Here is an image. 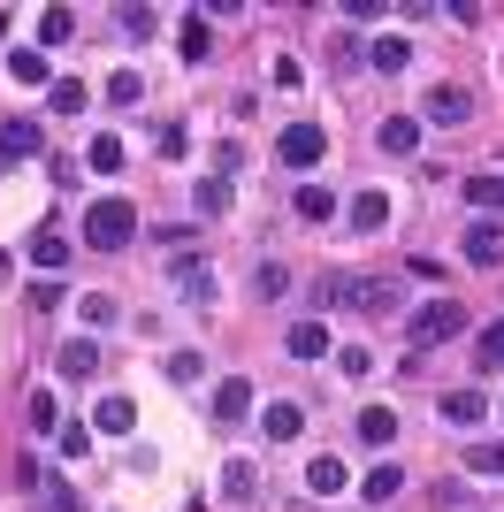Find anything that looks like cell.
<instances>
[{"instance_id": "obj_33", "label": "cell", "mask_w": 504, "mask_h": 512, "mask_svg": "<svg viewBox=\"0 0 504 512\" xmlns=\"http://www.w3.org/2000/svg\"><path fill=\"white\" fill-rule=\"evenodd\" d=\"M107 100H115V107H138V100H146V77H138V69H115V77H107Z\"/></svg>"}, {"instance_id": "obj_30", "label": "cell", "mask_w": 504, "mask_h": 512, "mask_svg": "<svg viewBox=\"0 0 504 512\" xmlns=\"http://www.w3.org/2000/svg\"><path fill=\"white\" fill-rule=\"evenodd\" d=\"M191 207L199 214H230V184H222V176H199V184H191Z\"/></svg>"}, {"instance_id": "obj_6", "label": "cell", "mask_w": 504, "mask_h": 512, "mask_svg": "<svg viewBox=\"0 0 504 512\" xmlns=\"http://www.w3.org/2000/svg\"><path fill=\"white\" fill-rule=\"evenodd\" d=\"M252 398H260V390H252L245 375H222V383H214V421H222V428L252 421Z\"/></svg>"}, {"instance_id": "obj_24", "label": "cell", "mask_w": 504, "mask_h": 512, "mask_svg": "<svg viewBox=\"0 0 504 512\" xmlns=\"http://www.w3.org/2000/svg\"><path fill=\"white\" fill-rule=\"evenodd\" d=\"M291 214H298V222H306V230H314V222H329V214H336V192H321V184H306V192L291 199Z\"/></svg>"}, {"instance_id": "obj_18", "label": "cell", "mask_w": 504, "mask_h": 512, "mask_svg": "<svg viewBox=\"0 0 504 512\" xmlns=\"http://www.w3.org/2000/svg\"><path fill=\"white\" fill-rule=\"evenodd\" d=\"M130 421H138L130 398H100V406H92V436H130Z\"/></svg>"}, {"instance_id": "obj_43", "label": "cell", "mask_w": 504, "mask_h": 512, "mask_svg": "<svg viewBox=\"0 0 504 512\" xmlns=\"http://www.w3.org/2000/svg\"><path fill=\"white\" fill-rule=\"evenodd\" d=\"M237 169H245V146H214V176H222V184H230Z\"/></svg>"}, {"instance_id": "obj_11", "label": "cell", "mask_w": 504, "mask_h": 512, "mask_svg": "<svg viewBox=\"0 0 504 512\" xmlns=\"http://www.w3.org/2000/svg\"><path fill=\"white\" fill-rule=\"evenodd\" d=\"M466 260H474V268H504V230L497 222H474V230H466V245H459Z\"/></svg>"}, {"instance_id": "obj_29", "label": "cell", "mask_w": 504, "mask_h": 512, "mask_svg": "<svg viewBox=\"0 0 504 512\" xmlns=\"http://www.w3.org/2000/svg\"><path fill=\"white\" fill-rule=\"evenodd\" d=\"M84 161H92V169H100V176H115V169H123V161H130V153H123V138L107 130V138H92V146H84Z\"/></svg>"}, {"instance_id": "obj_37", "label": "cell", "mask_w": 504, "mask_h": 512, "mask_svg": "<svg viewBox=\"0 0 504 512\" xmlns=\"http://www.w3.org/2000/svg\"><path fill=\"white\" fill-rule=\"evenodd\" d=\"M115 23H123V39L138 46V39H153V23H161V16H153V8H123Z\"/></svg>"}, {"instance_id": "obj_40", "label": "cell", "mask_w": 504, "mask_h": 512, "mask_svg": "<svg viewBox=\"0 0 504 512\" xmlns=\"http://www.w3.org/2000/svg\"><path fill=\"white\" fill-rule=\"evenodd\" d=\"M31 428H62V406H54V390H31Z\"/></svg>"}, {"instance_id": "obj_5", "label": "cell", "mask_w": 504, "mask_h": 512, "mask_svg": "<svg viewBox=\"0 0 504 512\" xmlns=\"http://www.w3.org/2000/svg\"><path fill=\"white\" fill-rule=\"evenodd\" d=\"M321 153H329V138H321V123H291L283 138H275V161L283 169H314Z\"/></svg>"}, {"instance_id": "obj_26", "label": "cell", "mask_w": 504, "mask_h": 512, "mask_svg": "<svg viewBox=\"0 0 504 512\" xmlns=\"http://www.w3.org/2000/svg\"><path fill=\"white\" fill-rule=\"evenodd\" d=\"M344 482H352V474H344V459H314V467H306V490H314V497H336Z\"/></svg>"}, {"instance_id": "obj_8", "label": "cell", "mask_w": 504, "mask_h": 512, "mask_svg": "<svg viewBox=\"0 0 504 512\" xmlns=\"http://www.w3.org/2000/svg\"><path fill=\"white\" fill-rule=\"evenodd\" d=\"M168 291H176L184 306H207L214 299V268L207 260H176V268H168Z\"/></svg>"}, {"instance_id": "obj_16", "label": "cell", "mask_w": 504, "mask_h": 512, "mask_svg": "<svg viewBox=\"0 0 504 512\" xmlns=\"http://www.w3.org/2000/svg\"><path fill=\"white\" fill-rule=\"evenodd\" d=\"M398 490H405V467H390V459L359 474V497H367V505H390V497H398Z\"/></svg>"}, {"instance_id": "obj_10", "label": "cell", "mask_w": 504, "mask_h": 512, "mask_svg": "<svg viewBox=\"0 0 504 512\" xmlns=\"http://www.w3.org/2000/svg\"><path fill=\"white\" fill-rule=\"evenodd\" d=\"M39 153V123L31 115H0V161H31Z\"/></svg>"}, {"instance_id": "obj_31", "label": "cell", "mask_w": 504, "mask_h": 512, "mask_svg": "<svg viewBox=\"0 0 504 512\" xmlns=\"http://www.w3.org/2000/svg\"><path fill=\"white\" fill-rule=\"evenodd\" d=\"M31 260H39V268H69V237L62 230H39V237H31Z\"/></svg>"}, {"instance_id": "obj_19", "label": "cell", "mask_w": 504, "mask_h": 512, "mask_svg": "<svg viewBox=\"0 0 504 512\" xmlns=\"http://www.w3.org/2000/svg\"><path fill=\"white\" fill-rule=\"evenodd\" d=\"M382 153H420V115H390V123L375 130Z\"/></svg>"}, {"instance_id": "obj_38", "label": "cell", "mask_w": 504, "mask_h": 512, "mask_svg": "<svg viewBox=\"0 0 504 512\" xmlns=\"http://www.w3.org/2000/svg\"><path fill=\"white\" fill-rule=\"evenodd\" d=\"M336 367H344V375H352V383H359V375L375 367V352H367V344H336Z\"/></svg>"}, {"instance_id": "obj_23", "label": "cell", "mask_w": 504, "mask_h": 512, "mask_svg": "<svg viewBox=\"0 0 504 512\" xmlns=\"http://www.w3.org/2000/svg\"><path fill=\"white\" fill-rule=\"evenodd\" d=\"M466 474H474V482H504V436H497V444H474V451H466Z\"/></svg>"}, {"instance_id": "obj_15", "label": "cell", "mask_w": 504, "mask_h": 512, "mask_svg": "<svg viewBox=\"0 0 504 512\" xmlns=\"http://www.w3.org/2000/svg\"><path fill=\"white\" fill-rule=\"evenodd\" d=\"M344 222H352V230H367V237L390 230V192H359L352 207H344Z\"/></svg>"}, {"instance_id": "obj_39", "label": "cell", "mask_w": 504, "mask_h": 512, "mask_svg": "<svg viewBox=\"0 0 504 512\" xmlns=\"http://www.w3.org/2000/svg\"><path fill=\"white\" fill-rule=\"evenodd\" d=\"M474 352H482V367H504V314L482 329V344H474Z\"/></svg>"}, {"instance_id": "obj_3", "label": "cell", "mask_w": 504, "mask_h": 512, "mask_svg": "<svg viewBox=\"0 0 504 512\" xmlns=\"http://www.w3.org/2000/svg\"><path fill=\"white\" fill-rule=\"evenodd\" d=\"M459 329H466V306H459V299H428V306L413 314V344H420V352H436V344H451Z\"/></svg>"}, {"instance_id": "obj_1", "label": "cell", "mask_w": 504, "mask_h": 512, "mask_svg": "<svg viewBox=\"0 0 504 512\" xmlns=\"http://www.w3.org/2000/svg\"><path fill=\"white\" fill-rule=\"evenodd\" d=\"M314 299H321V306H344V314L382 321L390 306H398V276H352V268H329Z\"/></svg>"}, {"instance_id": "obj_41", "label": "cell", "mask_w": 504, "mask_h": 512, "mask_svg": "<svg viewBox=\"0 0 504 512\" xmlns=\"http://www.w3.org/2000/svg\"><path fill=\"white\" fill-rule=\"evenodd\" d=\"M222 497H252V467H245V459H230V467H222Z\"/></svg>"}, {"instance_id": "obj_36", "label": "cell", "mask_w": 504, "mask_h": 512, "mask_svg": "<svg viewBox=\"0 0 504 512\" xmlns=\"http://www.w3.org/2000/svg\"><path fill=\"white\" fill-rule=\"evenodd\" d=\"M39 512H84V505H77V490H69V482H54V474H46V490H39Z\"/></svg>"}, {"instance_id": "obj_42", "label": "cell", "mask_w": 504, "mask_h": 512, "mask_svg": "<svg viewBox=\"0 0 504 512\" xmlns=\"http://www.w3.org/2000/svg\"><path fill=\"white\" fill-rule=\"evenodd\" d=\"M153 146H161L168 161H184V123H161V130H153Z\"/></svg>"}, {"instance_id": "obj_17", "label": "cell", "mask_w": 504, "mask_h": 512, "mask_svg": "<svg viewBox=\"0 0 504 512\" xmlns=\"http://www.w3.org/2000/svg\"><path fill=\"white\" fill-rule=\"evenodd\" d=\"M176 54H184V69H199L214 54V31H207V16H184V31H176Z\"/></svg>"}, {"instance_id": "obj_25", "label": "cell", "mask_w": 504, "mask_h": 512, "mask_svg": "<svg viewBox=\"0 0 504 512\" xmlns=\"http://www.w3.org/2000/svg\"><path fill=\"white\" fill-rule=\"evenodd\" d=\"M405 62H413V46H405V39H375V46H367V69H382V77H398Z\"/></svg>"}, {"instance_id": "obj_32", "label": "cell", "mask_w": 504, "mask_h": 512, "mask_svg": "<svg viewBox=\"0 0 504 512\" xmlns=\"http://www.w3.org/2000/svg\"><path fill=\"white\" fill-rule=\"evenodd\" d=\"M46 107H54V115H84V85L77 77H54V85H46Z\"/></svg>"}, {"instance_id": "obj_27", "label": "cell", "mask_w": 504, "mask_h": 512, "mask_svg": "<svg viewBox=\"0 0 504 512\" xmlns=\"http://www.w3.org/2000/svg\"><path fill=\"white\" fill-rule=\"evenodd\" d=\"M283 291H291V268H283V260H260V268H252V299H283Z\"/></svg>"}, {"instance_id": "obj_34", "label": "cell", "mask_w": 504, "mask_h": 512, "mask_svg": "<svg viewBox=\"0 0 504 512\" xmlns=\"http://www.w3.org/2000/svg\"><path fill=\"white\" fill-rule=\"evenodd\" d=\"M77 321H84V329H107V321H115V299H107V291H84V299H77Z\"/></svg>"}, {"instance_id": "obj_13", "label": "cell", "mask_w": 504, "mask_h": 512, "mask_svg": "<svg viewBox=\"0 0 504 512\" xmlns=\"http://www.w3.org/2000/svg\"><path fill=\"white\" fill-rule=\"evenodd\" d=\"M359 444L390 451V444H398V413H390V406H359Z\"/></svg>"}, {"instance_id": "obj_28", "label": "cell", "mask_w": 504, "mask_h": 512, "mask_svg": "<svg viewBox=\"0 0 504 512\" xmlns=\"http://www.w3.org/2000/svg\"><path fill=\"white\" fill-rule=\"evenodd\" d=\"M69 39H77V16H69V8H46L39 16V54L46 46H69Z\"/></svg>"}, {"instance_id": "obj_7", "label": "cell", "mask_w": 504, "mask_h": 512, "mask_svg": "<svg viewBox=\"0 0 504 512\" xmlns=\"http://www.w3.org/2000/svg\"><path fill=\"white\" fill-rule=\"evenodd\" d=\"M298 428H306V406H298V398H268V406H260V436H268V444H298Z\"/></svg>"}, {"instance_id": "obj_35", "label": "cell", "mask_w": 504, "mask_h": 512, "mask_svg": "<svg viewBox=\"0 0 504 512\" xmlns=\"http://www.w3.org/2000/svg\"><path fill=\"white\" fill-rule=\"evenodd\" d=\"M54 444H62V459H84V451H92V421H62Z\"/></svg>"}, {"instance_id": "obj_2", "label": "cell", "mask_w": 504, "mask_h": 512, "mask_svg": "<svg viewBox=\"0 0 504 512\" xmlns=\"http://www.w3.org/2000/svg\"><path fill=\"white\" fill-rule=\"evenodd\" d=\"M130 237H138L130 199H92V207H84V245H92V253H123Z\"/></svg>"}, {"instance_id": "obj_21", "label": "cell", "mask_w": 504, "mask_h": 512, "mask_svg": "<svg viewBox=\"0 0 504 512\" xmlns=\"http://www.w3.org/2000/svg\"><path fill=\"white\" fill-rule=\"evenodd\" d=\"M466 207H497L504 214V169H482V176H466Z\"/></svg>"}, {"instance_id": "obj_4", "label": "cell", "mask_w": 504, "mask_h": 512, "mask_svg": "<svg viewBox=\"0 0 504 512\" xmlns=\"http://www.w3.org/2000/svg\"><path fill=\"white\" fill-rule=\"evenodd\" d=\"M466 115H474V92H466V85H436V92H420V130H459Z\"/></svg>"}, {"instance_id": "obj_22", "label": "cell", "mask_w": 504, "mask_h": 512, "mask_svg": "<svg viewBox=\"0 0 504 512\" xmlns=\"http://www.w3.org/2000/svg\"><path fill=\"white\" fill-rule=\"evenodd\" d=\"M161 375H168V383H184V390H199V383H207V352H168Z\"/></svg>"}, {"instance_id": "obj_20", "label": "cell", "mask_w": 504, "mask_h": 512, "mask_svg": "<svg viewBox=\"0 0 504 512\" xmlns=\"http://www.w3.org/2000/svg\"><path fill=\"white\" fill-rule=\"evenodd\" d=\"M8 77H23V85H54V69H46L39 46H8Z\"/></svg>"}, {"instance_id": "obj_12", "label": "cell", "mask_w": 504, "mask_h": 512, "mask_svg": "<svg viewBox=\"0 0 504 512\" xmlns=\"http://www.w3.org/2000/svg\"><path fill=\"white\" fill-rule=\"evenodd\" d=\"M443 421H451V428H482L489 398H482V390H443Z\"/></svg>"}, {"instance_id": "obj_14", "label": "cell", "mask_w": 504, "mask_h": 512, "mask_svg": "<svg viewBox=\"0 0 504 512\" xmlns=\"http://www.w3.org/2000/svg\"><path fill=\"white\" fill-rule=\"evenodd\" d=\"M54 367H62L69 383H92V375H100V344H92V337H69V344H62V360H54Z\"/></svg>"}, {"instance_id": "obj_9", "label": "cell", "mask_w": 504, "mask_h": 512, "mask_svg": "<svg viewBox=\"0 0 504 512\" xmlns=\"http://www.w3.org/2000/svg\"><path fill=\"white\" fill-rule=\"evenodd\" d=\"M283 352H291V360H329V321L321 314L291 321V329H283Z\"/></svg>"}]
</instances>
